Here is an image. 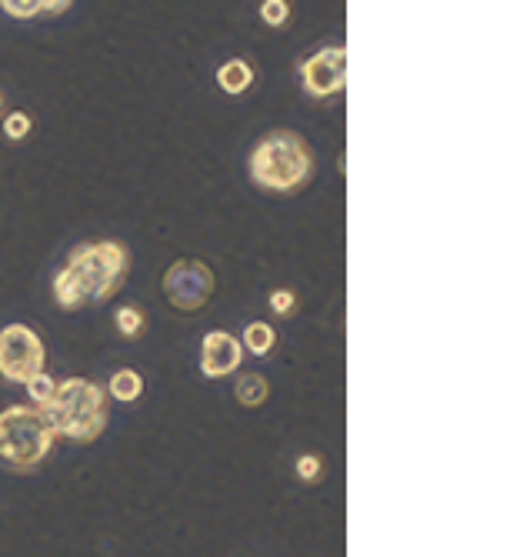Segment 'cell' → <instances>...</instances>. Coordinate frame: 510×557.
<instances>
[{"instance_id": "obj_1", "label": "cell", "mask_w": 510, "mask_h": 557, "mask_svg": "<svg viewBox=\"0 0 510 557\" xmlns=\"http://www.w3.org/2000/svg\"><path fill=\"white\" fill-rule=\"evenodd\" d=\"M130 274V251L124 241H84L70 247L64 267L50 281V297L60 311L74 314L84 307L114 301Z\"/></svg>"}, {"instance_id": "obj_2", "label": "cell", "mask_w": 510, "mask_h": 557, "mask_svg": "<svg viewBox=\"0 0 510 557\" xmlns=\"http://www.w3.org/2000/svg\"><path fill=\"white\" fill-rule=\"evenodd\" d=\"M247 171L257 191L290 197L314 181L317 157L304 134L290 131V127H277V131L257 137L254 151L247 157Z\"/></svg>"}, {"instance_id": "obj_3", "label": "cell", "mask_w": 510, "mask_h": 557, "mask_svg": "<svg viewBox=\"0 0 510 557\" xmlns=\"http://www.w3.org/2000/svg\"><path fill=\"white\" fill-rule=\"evenodd\" d=\"M40 411L47 414L57 441L64 437L70 444H94L107 431L110 397L104 384L90 377H67V381H57L54 397Z\"/></svg>"}, {"instance_id": "obj_4", "label": "cell", "mask_w": 510, "mask_h": 557, "mask_svg": "<svg viewBox=\"0 0 510 557\" xmlns=\"http://www.w3.org/2000/svg\"><path fill=\"white\" fill-rule=\"evenodd\" d=\"M57 434L34 404H10L0 411V461L10 471H34L50 457Z\"/></svg>"}, {"instance_id": "obj_5", "label": "cell", "mask_w": 510, "mask_h": 557, "mask_svg": "<svg viewBox=\"0 0 510 557\" xmlns=\"http://www.w3.org/2000/svg\"><path fill=\"white\" fill-rule=\"evenodd\" d=\"M217 277L210 271V264L197 261V257H180L160 277V291H164L167 304L177 314H197L204 311L214 297Z\"/></svg>"}, {"instance_id": "obj_6", "label": "cell", "mask_w": 510, "mask_h": 557, "mask_svg": "<svg viewBox=\"0 0 510 557\" xmlns=\"http://www.w3.org/2000/svg\"><path fill=\"white\" fill-rule=\"evenodd\" d=\"M47 371V347L27 324L0 327V377L10 384H27Z\"/></svg>"}, {"instance_id": "obj_7", "label": "cell", "mask_w": 510, "mask_h": 557, "mask_svg": "<svg viewBox=\"0 0 510 557\" xmlns=\"http://www.w3.org/2000/svg\"><path fill=\"white\" fill-rule=\"evenodd\" d=\"M300 84H304V94L314 97V101H330V97H340L347 87V51L340 44L334 47H320L300 64Z\"/></svg>"}, {"instance_id": "obj_8", "label": "cell", "mask_w": 510, "mask_h": 557, "mask_svg": "<svg viewBox=\"0 0 510 557\" xmlns=\"http://www.w3.org/2000/svg\"><path fill=\"white\" fill-rule=\"evenodd\" d=\"M244 347H240L237 334L230 331H210L200 341V374L207 381H224V377L237 374L244 364Z\"/></svg>"}, {"instance_id": "obj_9", "label": "cell", "mask_w": 510, "mask_h": 557, "mask_svg": "<svg viewBox=\"0 0 510 557\" xmlns=\"http://www.w3.org/2000/svg\"><path fill=\"white\" fill-rule=\"evenodd\" d=\"M214 81H217V87H220V91H224L227 97H240V94L254 91V84H257V67L250 64L247 57H230V61H224V64L217 67Z\"/></svg>"}, {"instance_id": "obj_10", "label": "cell", "mask_w": 510, "mask_h": 557, "mask_svg": "<svg viewBox=\"0 0 510 557\" xmlns=\"http://www.w3.org/2000/svg\"><path fill=\"white\" fill-rule=\"evenodd\" d=\"M70 0H0V11L14 21H44V17H60L70 11Z\"/></svg>"}, {"instance_id": "obj_11", "label": "cell", "mask_w": 510, "mask_h": 557, "mask_svg": "<svg viewBox=\"0 0 510 557\" xmlns=\"http://www.w3.org/2000/svg\"><path fill=\"white\" fill-rule=\"evenodd\" d=\"M104 391L110 401H117V404H137L140 397H144V377H140V371H134V367H117V371L110 374Z\"/></svg>"}, {"instance_id": "obj_12", "label": "cell", "mask_w": 510, "mask_h": 557, "mask_svg": "<svg viewBox=\"0 0 510 557\" xmlns=\"http://www.w3.org/2000/svg\"><path fill=\"white\" fill-rule=\"evenodd\" d=\"M237 341H240V347H244V354H250V357H270L277 347V327L267 321H250Z\"/></svg>"}, {"instance_id": "obj_13", "label": "cell", "mask_w": 510, "mask_h": 557, "mask_svg": "<svg viewBox=\"0 0 510 557\" xmlns=\"http://www.w3.org/2000/svg\"><path fill=\"white\" fill-rule=\"evenodd\" d=\"M234 397H237V404L240 407H264L267 404V397H270V381L260 371H244V374H237V381H234Z\"/></svg>"}, {"instance_id": "obj_14", "label": "cell", "mask_w": 510, "mask_h": 557, "mask_svg": "<svg viewBox=\"0 0 510 557\" xmlns=\"http://www.w3.org/2000/svg\"><path fill=\"white\" fill-rule=\"evenodd\" d=\"M114 327L120 337H127V341H137V337H144L147 331V314L144 307L137 304H120L114 311Z\"/></svg>"}, {"instance_id": "obj_15", "label": "cell", "mask_w": 510, "mask_h": 557, "mask_svg": "<svg viewBox=\"0 0 510 557\" xmlns=\"http://www.w3.org/2000/svg\"><path fill=\"white\" fill-rule=\"evenodd\" d=\"M4 137L10 144H24L27 137H30V131H34V117H30L27 111H10V114H4Z\"/></svg>"}, {"instance_id": "obj_16", "label": "cell", "mask_w": 510, "mask_h": 557, "mask_svg": "<svg viewBox=\"0 0 510 557\" xmlns=\"http://www.w3.org/2000/svg\"><path fill=\"white\" fill-rule=\"evenodd\" d=\"M324 471H327L324 454H300L297 461H294V474H297V481H304V484H317V481H324Z\"/></svg>"}, {"instance_id": "obj_17", "label": "cell", "mask_w": 510, "mask_h": 557, "mask_svg": "<svg viewBox=\"0 0 510 557\" xmlns=\"http://www.w3.org/2000/svg\"><path fill=\"white\" fill-rule=\"evenodd\" d=\"M267 307L274 317H294L297 307H300V297L294 287H277V291H270L267 297Z\"/></svg>"}, {"instance_id": "obj_18", "label": "cell", "mask_w": 510, "mask_h": 557, "mask_svg": "<svg viewBox=\"0 0 510 557\" xmlns=\"http://www.w3.org/2000/svg\"><path fill=\"white\" fill-rule=\"evenodd\" d=\"M257 11H260V21L277 31V27H284V24L290 21L294 7H290V0H264V4H260Z\"/></svg>"}, {"instance_id": "obj_19", "label": "cell", "mask_w": 510, "mask_h": 557, "mask_svg": "<svg viewBox=\"0 0 510 557\" xmlns=\"http://www.w3.org/2000/svg\"><path fill=\"white\" fill-rule=\"evenodd\" d=\"M27 387V397H30V404L34 407H44L50 397H54V391H57V377L54 374H37L34 381H27L24 384Z\"/></svg>"}, {"instance_id": "obj_20", "label": "cell", "mask_w": 510, "mask_h": 557, "mask_svg": "<svg viewBox=\"0 0 510 557\" xmlns=\"http://www.w3.org/2000/svg\"><path fill=\"white\" fill-rule=\"evenodd\" d=\"M4 107H7V101H4V94H0V114H4Z\"/></svg>"}]
</instances>
